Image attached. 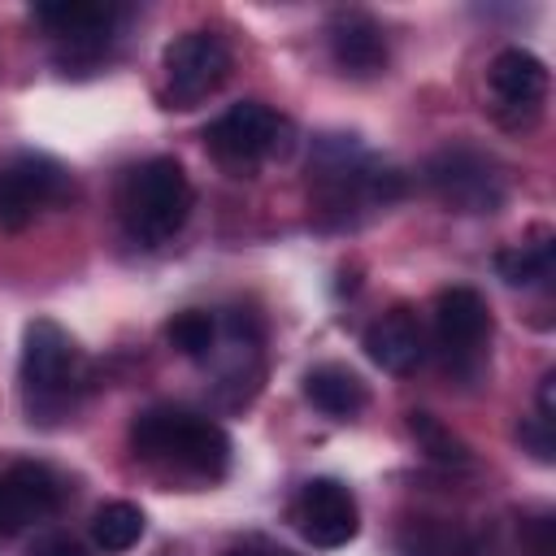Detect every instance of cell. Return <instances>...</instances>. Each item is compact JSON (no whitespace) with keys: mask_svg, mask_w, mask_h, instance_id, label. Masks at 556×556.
<instances>
[{"mask_svg":"<svg viewBox=\"0 0 556 556\" xmlns=\"http://www.w3.org/2000/svg\"><path fill=\"white\" fill-rule=\"evenodd\" d=\"M78 387V348L74 339L52 321L35 317L22 334V400L30 421H61L74 408Z\"/></svg>","mask_w":556,"mask_h":556,"instance_id":"cell-4","label":"cell"},{"mask_svg":"<svg viewBox=\"0 0 556 556\" xmlns=\"http://www.w3.org/2000/svg\"><path fill=\"white\" fill-rule=\"evenodd\" d=\"M408 434L417 439V447H421L430 460H439V465H456V469L469 465V447H465V439H456L434 413L413 408V413H408Z\"/></svg>","mask_w":556,"mask_h":556,"instance_id":"cell-20","label":"cell"},{"mask_svg":"<svg viewBox=\"0 0 556 556\" xmlns=\"http://www.w3.org/2000/svg\"><path fill=\"white\" fill-rule=\"evenodd\" d=\"M222 556H252V547H230V552H222Z\"/></svg>","mask_w":556,"mask_h":556,"instance_id":"cell-23","label":"cell"},{"mask_svg":"<svg viewBox=\"0 0 556 556\" xmlns=\"http://www.w3.org/2000/svg\"><path fill=\"white\" fill-rule=\"evenodd\" d=\"M304 395L326 417H356L369 404L365 382L348 365H317V369H308L304 374Z\"/></svg>","mask_w":556,"mask_h":556,"instance_id":"cell-16","label":"cell"},{"mask_svg":"<svg viewBox=\"0 0 556 556\" xmlns=\"http://www.w3.org/2000/svg\"><path fill=\"white\" fill-rule=\"evenodd\" d=\"M230 74V48L213 30H187L165 48V96L174 109H195Z\"/></svg>","mask_w":556,"mask_h":556,"instance_id":"cell-7","label":"cell"},{"mask_svg":"<svg viewBox=\"0 0 556 556\" xmlns=\"http://www.w3.org/2000/svg\"><path fill=\"white\" fill-rule=\"evenodd\" d=\"M361 348H365V356L378 369H387V374H413L421 365V356H426V334H421L417 313L404 308V304H395L378 321H369Z\"/></svg>","mask_w":556,"mask_h":556,"instance_id":"cell-15","label":"cell"},{"mask_svg":"<svg viewBox=\"0 0 556 556\" xmlns=\"http://www.w3.org/2000/svg\"><path fill=\"white\" fill-rule=\"evenodd\" d=\"M61 508V478L48 465L17 460L0 473V539L17 534L30 521H43Z\"/></svg>","mask_w":556,"mask_h":556,"instance_id":"cell-12","label":"cell"},{"mask_svg":"<svg viewBox=\"0 0 556 556\" xmlns=\"http://www.w3.org/2000/svg\"><path fill=\"white\" fill-rule=\"evenodd\" d=\"M282 135H287V122L269 104L239 100L217 122L204 126V148L226 169H239L243 174V169H256L261 161H269L282 148Z\"/></svg>","mask_w":556,"mask_h":556,"instance_id":"cell-6","label":"cell"},{"mask_svg":"<svg viewBox=\"0 0 556 556\" xmlns=\"http://www.w3.org/2000/svg\"><path fill=\"white\" fill-rule=\"evenodd\" d=\"M486 87L495 96V117L513 130L530 126L547 100V65L530 48H500L486 65Z\"/></svg>","mask_w":556,"mask_h":556,"instance_id":"cell-10","label":"cell"},{"mask_svg":"<svg viewBox=\"0 0 556 556\" xmlns=\"http://www.w3.org/2000/svg\"><path fill=\"white\" fill-rule=\"evenodd\" d=\"M556 421H543V417H530V421H521L517 426V439L526 443V452L534 456V460H543V465H552V456H556V430H552Z\"/></svg>","mask_w":556,"mask_h":556,"instance_id":"cell-21","label":"cell"},{"mask_svg":"<svg viewBox=\"0 0 556 556\" xmlns=\"http://www.w3.org/2000/svg\"><path fill=\"white\" fill-rule=\"evenodd\" d=\"M491 339V308L473 287H443L434 295V343L456 374H473Z\"/></svg>","mask_w":556,"mask_h":556,"instance_id":"cell-8","label":"cell"},{"mask_svg":"<svg viewBox=\"0 0 556 556\" xmlns=\"http://www.w3.org/2000/svg\"><path fill=\"white\" fill-rule=\"evenodd\" d=\"M291 521L313 547H343L361 530L356 500L339 478H308L291 504Z\"/></svg>","mask_w":556,"mask_h":556,"instance_id":"cell-11","label":"cell"},{"mask_svg":"<svg viewBox=\"0 0 556 556\" xmlns=\"http://www.w3.org/2000/svg\"><path fill=\"white\" fill-rule=\"evenodd\" d=\"M326 35H330V56H334V65L343 74H352V78L382 74V65H387V35H382V26L369 13L343 9V13L330 17Z\"/></svg>","mask_w":556,"mask_h":556,"instance_id":"cell-14","label":"cell"},{"mask_svg":"<svg viewBox=\"0 0 556 556\" xmlns=\"http://www.w3.org/2000/svg\"><path fill=\"white\" fill-rule=\"evenodd\" d=\"M143 513L135 508V504H126V500H109V504H100L96 513H91V543L100 547V552H109V556H117V552H130L139 539H143Z\"/></svg>","mask_w":556,"mask_h":556,"instance_id":"cell-18","label":"cell"},{"mask_svg":"<svg viewBox=\"0 0 556 556\" xmlns=\"http://www.w3.org/2000/svg\"><path fill=\"white\" fill-rule=\"evenodd\" d=\"M30 13L39 26H48L70 48L74 61H96L117 26V9L100 0H52V4H35Z\"/></svg>","mask_w":556,"mask_h":556,"instance_id":"cell-13","label":"cell"},{"mask_svg":"<svg viewBox=\"0 0 556 556\" xmlns=\"http://www.w3.org/2000/svg\"><path fill=\"white\" fill-rule=\"evenodd\" d=\"M165 339H169L174 352H182L191 361H204L217 348V317L204 313V308H182L165 321Z\"/></svg>","mask_w":556,"mask_h":556,"instance_id":"cell-19","label":"cell"},{"mask_svg":"<svg viewBox=\"0 0 556 556\" xmlns=\"http://www.w3.org/2000/svg\"><path fill=\"white\" fill-rule=\"evenodd\" d=\"M421 178L434 191V200L443 208H452V213L482 217V213H500L504 200H508V174H504V165L491 152L469 148V143L439 148L426 161Z\"/></svg>","mask_w":556,"mask_h":556,"instance_id":"cell-5","label":"cell"},{"mask_svg":"<svg viewBox=\"0 0 556 556\" xmlns=\"http://www.w3.org/2000/svg\"><path fill=\"white\" fill-rule=\"evenodd\" d=\"M65 191H70V178L52 156H39V152L9 156L0 165V226L4 230L30 226Z\"/></svg>","mask_w":556,"mask_h":556,"instance_id":"cell-9","label":"cell"},{"mask_svg":"<svg viewBox=\"0 0 556 556\" xmlns=\"http://www.w3.org/2000/svg\"><path fill=\"white\" fill-rule=\"evenodd\" d=\"M191 204H195L191 178L174 156H152V161L135 165L117 191V213H122L126 235L148 248L174 239L187 226Z\"/></svg>","mask_w":556,"mask_h":556,"instance_id":"cell-3","label":"cell"},{"mask_svg":"<svg viewBox=\"0 0 556 556\" xmlns=\"http://www.w3.org/2000/svg\"><path fill=\"white\" fill-rule=\"evenodd\" d=\"M35 556H87L74 539H65V534H56V539H43L39 547H35Z\"/></svg>","mask_w":556,"mask_h":556,"instance_id":"cell-22","label":"cell"},{"mask_svg":"<svg viewBox=\"0 0 556 556\" xmlns=\"http://www.w3.org/2000/svg\"><path fill=\"white\" fill-rule=\"evenodd\" d=\"M495 269L508 287H547L556 274V239L547 230H539L534 239L495 252Z\"/></svg>","mask_w":556,"mask_h":556,"instance_id":"cell-17","label":"cell"},{"mask_svg":"<svg viewBox=\"0 0 556 556\" xmlns=\"http://www.w3.org/2000/svg\"><path fill=\"white\" fill-rule=\"evenodd\" d=\"M130 447L148 460H165L195 478H222L230 469V434L191 408L152 404L130 421Z\"/></svg>","mask_w":556,"mask_h":556,"instance_id":"cell-2","label":"cell"},{"mask_svg":"<svg viewBox=\"0 0 556 556\" xmlns=\"http://www.w3.org/2000/svg\"><path fill=\"white\" fill-rule=\"evenodd\" d=\"M313 213L321 226H348L365 208H382L404 195V174L374 161L356 135H321L308 156Z\"/></svg>","mask_w":556,"mask_h":556,"instance_id":"cell-1","label":"cell"}]
</instances>
